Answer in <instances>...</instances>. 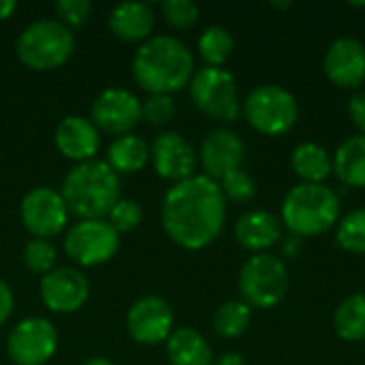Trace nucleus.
<instances>
[{
    "mask_svg": "<svg viewBox=\"0 0 365 365\" xmlns=\"http://www.w3.org/2000/svg\"><path fill=\"white\" fill-rule=\"evenodd\" d=\"M227 218V199L212 178L197 173L171 184L165 192L160 220L169 240L186 250H203L218 240Z\"/></svg>",
    "mask_w": 365,
    "mask_h": 365,
    "instance_id": "1",
    "label": "nucleus"
},
{
    "mask_svg": "<svg viewBox=\"0 0 365 365\" xmlns=\"http://www.w3.org/2000/svg\"><path fill=\"white\" fill-rule=\"evenodd\" d=\"M195 56L171 34H152L133 56V79L148 94H175L190 83Z\"/></svg>",
    "mask_w": 365,
    "mask_h": 365,
    "instance_id": "2",
    "label": "nucleus"
},
{
    "mask_svg": "<svg viewBox=\"0 0 365 365\" xmlns=\"http://www.w3.org/2000/svg\"><path fill=\"white\" fill-rule=\"evenodd\" d=\"M60 195L68 214L79 220L107 218L120 197V175L105 160L75 165L62 180Z\"/></svg>",
    "mask_w": 365,
    "mask_h": 365,
    "instance_id": "3",
    "label": "nucleus"
},
{
    "mask_svg": "<svg viewBox=\"0 0 365 365\" xmlns=\"http://www.w3.org/2000/svg\"><path fill=\"white\" fill-rule=\"evenodd\" d=\"M340 218V199L325 184H297L282 201V225L295 237L323 235Z\"/></svg>",
    "mask_w": 365,
    "mask_h": 365,
    "instance_id": "4",
    "label": "nucleus"
},
{
    "mask_svg": "<svg viewBox=\"0 0 365 365\" xmlns=\"http://www.w3.org/2000/svg\"><path fill=\"white\" fill-rule=\"evenodd\" d=\"M15 53L17 60L30 71H56L75 53V34L58 19H36L17 36Z\"/></svg>",
    "mask_w": 365,
    "mask_h": 365,
    "instance_id": "5",
    "label": "nucleus"
},
{
    "mask_svg": "<svg viewBox=\"0 0 365 365\" xmlns=\"http://www.w3.org/2000/svg\"><path fill=\"white\" fill-rule=\"evenodd\" d=\"M192 105L210 120L216 122H235L242 111L237 81L227 68L203 66L195 71L190 83Z\"/></svg>",
    "mask_w": 365,
    "mask_h": 365,
    "instance_id": "6",
    "label": "nucleus"
},
{
    "mask_svg": "<svg viewBox=\"0 0 365 365\" xmlns=\"http://www.w3.org/2000/svg\"><path fill=\"white\" fill-rule=\"evenodd\" d=\"M237 284L242 302L250 308H274L289 291V272L280 257L259 252L246 259Z\"/></svg>",
    "mask_w": 365,
    "mask_h": 365,
    "instance_id": "7",
    "label": "nucleus"
},
{
    "mask_svg": "<svg viewBox=\"0 0 365 365\" xmlns=\"http://www.w3.org/2000/svg\"><path fill=\"white\" fill-rule=\"evenodd\" d=\"M242 111L248 124L267 137L289 133L299 118V107L295 96L287 88L276 83H265L255 88L244 101Z\"/></svg>",
    "mask_w": 365,
    "mask_h": 365,
    "instance_id": "8",
    "label": "nucleus"
},
{
    "mask_svg": "<svg viewBox=\"0 0 365 365\" xmlns=\"http://www.w3.org/2000/svg\"><path fill=\"white\" fill-rule=\"evenodd\" d=\"M64 252L79 267L109 263L120 250V233L105 220H77L64 233Z\"/></svg>",
    "mask_w": 365,
    "mask_h": 365,
    "instance_id": "9",
    "label": "nucleus"
},
{
    "mask_svg": "<svg viewBox=\"0 0 365 365\" xmlns=\"http://www.w3.org/2000/svg\"><path fill=\"white\" fill-rule=\"evenodd\" d=\"M58 329L45 317L21 319L6 336V355L13 365H45L58 351Z\"/></svg>",
    "mask_w": 365,
    "mask_h": 365,
    "instance_id": "10",
    "label": "nucleus"
},
{
    "mask_svg": "<svg viewBox=\"0 0 365 365\" xmlns=\"http://www.w3.org/2000/svg\"><path fill=\"white\" fill-rule=\"evenodd\" d=\"M68 207L60 195L49 186H36L28 190L19 205V218L24 229L38 240H51L60 235L68 225Z\"/></svg>",
    "mask_w": 365,
    "mask_h": 365,
    "instance_id": "11",
    "label": "nucleus"
},
{
    "mask_svg": "<svg viewBox=\"0 0 365 365\" xmlns=\"http://www.w3.org/2000/svg\"><path fill=\"white\" fill-rule=\"evenodd\" d=\"M90 120L98 133L113 139L130 135L141 122V101L126 88H105L92 101Z\"/></svg>",
    "mask_w": 365,
    "mask_h": 365,
    "instance_id": "12",
    "label": "nucleus"
},
{
    "mask_svg": "<svg viewBox=\"0 0 365 365\" xmlns=\"http://www.w3.org/2000/svg\"><path fill=\"white\" fill-rule=\"evenodd\" d=\"M175 314L171 304L158 295L139 297L126 312V331L141 346L165 344L173 334Z\"/></svg>",
    "mask_w": 365,
    "mask_h": 365,
    "instance_id": "13",
    "label": "nucleus"
},
{
    "mask_svg": "<svg viewBox=\"0 0 365 365\" xmlns=\"http://www.w3.org/2000/svg\"><path fill=\"white\" fill-rule=\"evenodd\" d=\"M38 295L53 314H75L90 299V282L77 267H56L41 278Z\"/></svg>",
    "mask_w": 365,
    "mask_h": 365,
    "instance_id": "14",
    "label": "nucleus"
},
{
    "mask_svg": "<svg viewBox=\"0 0 365 365\" xmlns=\"http://www.w3.org/2000/svg\"><path fill=\"white\" fill-rule=\"evenodd\" d=\"M150 163L163 180L178 184L197 175L195 171L199 165V154L184 135L165 130L150 145Z\"/></svg>",
    "mask_w": 365,
    "mask_h": 365,
    "instance_id": "15",
    "label": "nucleus"
},
{
    "mask_svg": "<svg viewBox=\"0 0 365 365\" xmlns=\"http://www.w3.org/2000/svg\"><path fill=\"white\" fill-rule=\"evenodd\" d=\"M244 141L231 128H214L205 135L199 150V163L203 167V175L220 182L235 169H242L244 163Z\"/></svg>",
    "mask_w": 365,
    "mask_h": 365,
    "instance_id": "16",
    "label": "nucleus"
},
{
    "mask_svg": "<svg viewBox=\"0 0 365 365\" xmlns=\"http://www.w3.org/2000/svg\"><path fill=\"white\" fill-rule=\"evenodd\" d=\"M323 68L338 88H359L365 81V45L353 36L334 41L325 53Z\"/></svg>",
    "mask_w": 365,
    "mask_h": 365,
    "instance_id": "17",
    "label": "nucleus"
},
{
    "mask_svg": "<svg viewBox=\"0 0 365 365\" xmlns=\"http://www.w3.org/2000/svg\"><path fill=\"white\" fill-rule=\"evenodd\" d=\"M53 141L58 152L75 165L94 160L101 150V133L92 124V120L83 115L62 118L56 128Z\"/></svg>",
    "mask_w": 365,
    "mask_h": 365,
    "instance_id": "18",
    "label": "nucleus"
},
{
    "mask_svg": "<svg viewBox=\"0 0 365 365\" xmlns=\"http://www.w3.org/2000/svg\"><path fill=\"white\" fill-rule=\"evenodd\" d=\"M109 30L124 43H145L156 26V11L148 2H122L109 13Z\"/></svg>",
    "mask_w": 365,
    "mask_h": 365,
    "instance_id": "19",
    "label": "nucleus"
},
{
    "mask_svg": "<svg viewBox=\"0 0 365 365\" xmlns=\"http://www.w3.org/2000/svg\"><path fill=\"white\" fill-rule=\"evenodd\" d=\"M235 240L242 248L259 255L282 240V220L265 210H250L235 222Z\"/></svg>",
    "mask_w": 365,
    "mask_h": 365,
    "instance_id": "20",
    "label": "nucleus"
},
{
    "mask_svg": "<svg viewBox=\"0 0 365 365\" xmlns=\"http://www.w3.org/2000/svg\"><path fill=\"white\" fill-rule=\"evenodd\" d=\"M165 351L171 365H214L210 342L192 327L173 329L165 342Z\"/></svg>",
    "mask_w": 365,
    "mask_h": 365,
    "instance_id": "21",
    "label": "nucleus"
},
{
    "mask_svg": "<svg viewBox=\"0 0 365 365\" xmlns=\"http://www.w3.org/2000/svg\"><path fill=\"white\" fill-rule=\"evenodd\" d=\"M105 163L118 175L139 173L150 163V143L135 133L115 137L107 148V160Z\"/></svg>",
    "mask_w": 365,
    "mask_h": 365,
    "instance_id": "22",
    "label": "nucleus"
},
{
    "mask_svg": "<svg viewBox=\"0 0 365 365\" xmlns=\"http://www.w3.org/2000/svg\"><path fill=\"white\" fill-rule=\"evenodd\" d=\"M291 167L304 184H323L334 173V158L323 145L308 141L293 150Z\"/></svg>",
    "mask_w": 365,
    "mask_h": 365,
    "instance_id": "23",
    "label": "nucleus"
},
{
    "mask_svg": "<svg viewBox=\"0 0 365 365\" xmlns=\"http://www.w3.org/2000/svg\"><path fill=\"white\" fill-rule=\"evenodd\" d=\"M334 173L353 188H365V135L349 137L334 154Z\"/></svg>",
    "mask_w": 365,
    "mask_h": 365,
    "instance_id": "24",
    "label": "nucleus"
},
{
    "mask_svg": "<svg viewBox=\"0 0 365 365\" xmlns=\"http://www.w3.org/2000/svg\"><path fill=\"white\" fill-rule=\"evenodd\" d=\"M336 334L346 342L365 340V293L349 295L334 314Z\"/></svg>",
    "mask_w": 365,
    "mask_h": 365,
    "instance_id": "25",
    "label": "nucleus"
},
{
    "mask_svg": "<svg viewBox=\"0 0 365 365\" xmlns=\"http://www.w3.org/2000/svg\"><path fill=\"white\" fill-rule=\"evenodd\" d=\"M250 319H252L250 306L244 302L231 299V302H225L218 306V310L212 317V327L220 338L233 340V338H240L246 334Z\"/></svg>",
    "mask_w": 365,
    "mask_h": 365,
    "instance_id": "26",
    "label": "nucleus"
},
{
    "mask_svg": "<svg viewBox=\"0 0 365 365\" xmlns=\"http://www.w3.org/2000/svg\"><path fill=\"white\" fill-rule=\"evenodd\" d=\"M233 36L227 28L222 26H210L201 32L199 41H197V49L201 60L205 62V66H218L222 68L225 62L231 58L233 53Z\"/></svg>",
    "mask_w": 365,
    "mask_h": 365,
    "instance_id": "27",
    "label": "nucleus"
},
{
    "mask_svg": "<svg viewBox=\"0 0 365 365\" xmlns=\"http://www.w3.org/2000/svg\"><path fill=\"white\" fill-rule=\"evenodd\" d=\"M336 242L346 252L365 255V210H355L338 222Z\"/></svg>",
    "mask_w": 365,
    "mask_h": 365,
    "instance_id": "28",
    "label": "nucleus"
},
{
    "mask_svg": "<svg viewBox=\"0 0 365 365\" xmlns=\"http://www.w3.org/2000/svg\"><path fill=\"white\" fill-rule=\"evenodd\" d=\"M24 265L28 272L36 274V276H45L51 269H56V261H58V250L51 244V240H38L32 237L26 246H24Z\"/></svg>",
    "mask_w": 365,
    "mask_h": 365,
    "instance_id": "29",
    "label": "nucleus"
},
{
    "mask_svg": "<svg viewBox=\"0 0 365 365\" xmlns=\"http://www.w3.org/2000/svg\"><path fill=\"white\" fill-rule=\"evenodd\" d=\"M160 15L173 30H190L199 21V6L192 0H165Z\"/></svg>",
    "mask_w": 365,
    "mask_h": 365,
    "instance_id": "30",
    "label": "nucleus"
},
{
    "mask_svg": "<svg viewBox=\"0 0 365 365\" xmlns=\"http://www.w3.org/2000/svg\"><path fill=\"white\" fill-rule=\"evenodd\" d=\"M218 186H220L225 199L233 201V203H250L257 195V184H255L252 175L246 173L244 169L231 171L229 175H225L218 182Z\"/></svg>",
    "mask_w": 365,
    "mask_h": 365,
    "instance_id": "31",
    "label": "nucleus"
},
{
    "mask_svg": "<svg viewBox=\"0 0 365 365\" xmlns=\"http://www.w3.org/2000/svg\"><path fill=\"white\" fill-rule=\"evenodd\" d=\"M175 101L169 94H148L145 101H141V120H145L152 126H167L175 120Z\"/></svg>",
    "mask_w": 365,
    "mask_h": 365,
    "instance_id": "32",
    "label": "nucleus"
},
{
    "mask_svg": "<svg viewBox=\"0 0 365 365\" xmlns=\"http://www.w3.org/2000/svg\"><path fill=\"white\" fill-rule=\"evenodd\" d=\"M105 220H107L120 235H122V233H133V231L141 225V220H143V207H141V203L135 201V199H120V201L111 207V212L107 214Z\"/></svg>",
    "mask_w": 365,
    "mask_h": 365,
    "instance_id": "33",
    "label": "nucleus"
},
{
    "mask_svg": "<svg viewBox=\"0 0 365 365\" xmlns=\"http://www.w3.org/2000/svg\"><path fill=\"white\" fill-rule=\"evenodd\" d=\"M92 11H94V6L90 0H58L53 4L56 19L62 26H66L68 30L86 26L92 17Z\"/></svg>",
    "mask_w": 365,
    "mask_h": 365,
    "instance_id": "34",
    "label": "nucleus"
},
{
    "mask_svg": "<svg viewBox=\"0 0 365 365\" xmlns=\"http://www.w3.org/2000/svg\"><path fill=\"white\" fill-rule=\"evenodd\" d=\"M349 113H351V120H353L355 128L359 130V135H365V90H359L351 96Z\"/></svg>",
    "mask_w": 365,
    "mask_h": 365,
    "instance_id": "35",
    "label": "nucleus"
},
{
    "mask_svg": "<svg viewBox=\"0 0 365 365\" xmlns=\"http://www.w3.org/2000/svg\"><path fill=\"white\" fill-rule=\"evenodd\" d=\"M13 310H15V295L11 287L0 278V327L13 317Z\"/></svg>",
    "mask_w": 365,
    "mask_h": 365,
    "instance_id": "36",
    "label": "nucleus"
},
{
    "mask_svg": "<svg viewBox=\"0 0 365 365\" xmlns=\"http://www.w3.org/2000/svg\"><path fill=\"white\" fill-rule=\"evenodd\" d=\"M214 365H248L240 353H222L214 359Z\"/></svg>",
    "mask_w": 365,
    "mask_h": 365,
    "instance_id": "37",
    "label": "nucleus"
},
{
    "mask_svg": "<svg viewBox=\"0 0 365 365\" xmlns=\"http://www.w3.org/2000/svg\"><path fill=\"white\" fill-rule=\"evenodd\" d=\"M15 11H17L15 0H0V21H6Z\"/></svg>",
    "mask_w": 365,
    "mask_h": 365,
    "instance_id": "38",
    "label": "nucleus"
},
{
    "mask_svg": "<svg viewBox=\"0 0 365 365\" xmlns=\"http://www.w3.org/2000/svg\"><path fill=\"white\" fill-rule=\"evenodd\" d=\"M299 246H302V242H299V237H289L287 242H284V252H287V257H293L297 250H299Z\"/></svg>",
    "mask_w": 365,
    "mask_h": 365,
    "instance_id": "39",
    "label": "nucleus"
},
{
    "mask_svg": "<svg viewBox=\"0 0 365 365\" xmlns=\"http://www.w3.org/2000/svg\"><path fill=\"white\" fill-rule=\"evenodd\" d=\"M83 365H115L111 359H107V357H92V359H88Z\"/></svg>",
    "mask_w": 365,
    "mask_h": 365,
    "instance_id": "40",
    "label": "nucleus"
},
{
    "mask_svg": "<svg viewBox=\"0 0 365 365\" xmlns=\"http://www.w3.org/2000/svg\"><path fill=\"white\" fill-rule=\"evenodd\" d=\"M274 6H276V9H282V11H284V9L293 6V2H274Z\"/></svg>",
    "mask_w": 365,
    "mask_h": 365,
    "instance_id": "41",
    "label": "nucleus"
}]
</instances>
